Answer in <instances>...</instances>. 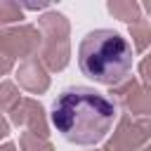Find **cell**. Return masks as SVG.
Returning <instances> with one entry per match:
<instances>
[{"label": "cell", "instance_id": "7a4b0ae2", "mask_svg": "<svg viewBox=\"0 0 151 151\" xmlns=\"http://www.w3.org/2000/svg\"><path fill=\"white\" fill-rule=\"evenodd\" d=\"M80 71L99 85H118L132 71V45L111 28L90 31L78 47Z\"/></svg>", "mask_w": 151, "mask_h": 151}, {"label": "cell", "instance_id": "6da1fadb", "mask_svg": "<svg viewBox=\"0 0 151 151\" xmlns=\"http://www.w3.org/2000/svg\"><path fill=\"white\" fill-rule=\"evenodd\" d=\"M116 104L94 87L71 85L61 90L52 104V125L78 146H94L106 139L116 123Z\"/></svg>", "mask_w": 151, "mask_h": 151}]
</instances>
